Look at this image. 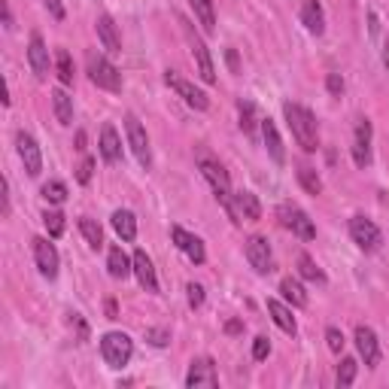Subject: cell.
Listing matches in <instances>:
<instances>
[{"mask_svg":"<svg viewBox=\"0 0 389 389\" xmlns=\"http://www.w3.org/2000/svg\"><path fill=\"white\" fill-rule=\"evenodd\" d=\"M194 161H198V170H201V177L210 182V189L213 194H216V201L225 207V213L234 219V222H240L238 219V213H234V198H231V180H228V170L222 168V161L216 156H210L204 146L194 149Z\"/></svg>","mask_w":389,"mask_h":389,"instance_id":"1","label":"cell"},{"mask_svg":"<svg viewBox=\"0 0 389 389\" xmlns=\"http://www.w3.org/2000/svg\"><path fill=\"white\" fill-rule=\"evenodd\" d=\"M283 116H286V125H289L292 137L298 140V146L304 152H316L320 149V131H316V119L313 112L301 107V104H292V100H286L283 104Z\"/></svg>","mask_w":389,"mask_h":389,"instance_id":"2","label":"cell"},{"mask_svg":"<svg viewBox=\"0 0 389 389\" xmlns=\"http://www.w3.org/2000/svg\"><path fill=\"white\" fill-rule=\"evenodd\" d=\"M86 70H88V79L95 83L98 88H107V91H122V74L116 64L100 55V52H88L86 55Z\"/></svg>","mask_w":389,"mask_h":389,"instance_id":"3","label":"cell"},{"mask_svg":"<svg viewBox=\"0 0 389 389\" xmlns=\"http://www.w3.org/2000/svg\"><path fill=\"white\" fill-rule=\"evenodd\" d=\"M277 216H280V225H283V228L292 231L295 238H301V240H313V238H316V225H313V219L307 216V213L298 207V204L283 201L280 207H277Z\"/></svg>","mask_w":389,"mask_h":389,"instance_id":"4","label":"cell"},{"mask_svg":"<svg viewBox=\"0 0 389 389\" xmlns=\"http://www.w3.org/2000/svg\"><path fill=\"white\" fill-rule=\"evenodd\" d=\"M131 353H134V344L125 332H107L100 337V356L110 368H125L131 362Z\"/></svg>","mask_w":389,"mask_h":389,"instance_id":"5","label":"cell"},{"mask_svg":"<svg viewBox=\"0 0 389 389\" xmlns=\"http://www.w3.org/2000/svg\"><path fill=\"white\" fill-rule=\"evenodd\" d=\"M180 25H182V30H186V40H189V49H192L194 64H198L201 79H204L207 86H213V83H216V67H213V58H210V52H207V46H204V40L192 30V25L186 22V18H180Z\"/></svg>","mask_w":389,"mask_h":389,"instance_id":"6","label":"cell"},{"mask_svg":"<svg viewBox=\"0 0 389 389\" xmlns=\"http://www.w3.org/2000/svg\"><path fill=\"white\" fill-rule=\"evenodd\" d=\"M125 134H128V146L131 152L137 156V161L143 168H152V149H149V137H146V128L140 125V119L134 116V112H128L125 116Z\"/></svg>","mask_w":389,"mask_h":389,"instance_id":"7","label":"cell"},{"mask_svg":"<svg viewBox=\"0 0 389 389\" xmlns=\"http://www.w3.org/2000/svg\"><path fill=\"white\" fill-rule=\"evenodd\" d=\"M350 238H353V243L362 252H377V250H381V243H383L381 228H377L371 219H365V216H353L350 219Z\"/></svg>","mask_w":389,"mask_h":389,"instance_id":"8","label":"cell"},{"mask_svg":"<svg viewBox=\"0 0 389 389\" xmlns=\"http://www.w3.org/2000/svg\"><path fill=\"white\" fill-rule=\"evenodd\" d=\"M165 83H168L173 91H177V95H180L182 100H186V104H189L192 110H207V107H210V98L204 95L201 88H194V86L189 83V79H182V76L177 74V70H168V74H165Z\"/></svg>","mask_w":389,"mask_h":389,"instance_id":"9","label":"cell"},{"mask_svg":"<svg viewBox=\"0 0 389 389\" xmlns=\"http://www.w3.org/2000/svg\"><path fill=\"white\" fill-rule=\"evenodd\" d=\"M16 146H18V158H22L28 177H40V170H43V156H40L37 140L30 137V134H25V131H18V134H16Z\"/></svg>","mask_w":389,"mask_h":389,"instance_id":"10","label":"cell"},{"mask_svg":"<svg viewBox=\"0 0 389 389\" xmlns=\"http://www.w3.org/2000/svg\"><path fill=\"white\" fill-rule=\"evenodd\" d=\"M247 262L252 265L255 274H271L274 271V252H271V243L265 238H250L247 240Z\"/></svg>","mask_w":389,"mask_h":389,"instance_id":"11","label":"cell"},{"mask_svg":"<svg viewBox=\"0 0 389 389\" xmlns=\"http://www.w3.org/2000/svg\"><path fill=\"white\" fill-rule=\"evenodd\" d=\"M371 137H374L371 122L359 119V125H356V131H353V161H356V168L371 165Z\"/></svg>","mask_w":389,"mask_h":389,"instance_id":"12","label":"cell"},{"mask_svg":"<svg viewBox=\"0 0 389 389\" xmlns=\"http://www.w3.org/2000/svg\"><path fill=\"white\" fill-rule=\"evenodd\" d=\"M170 238H173V243H177L180 252H186V259L192 265L207 262V252H204V240L201 238H194V234H189L186 228H180V225H173V228H170Z\"/></svg>","mask_w":389,"mask_h":389,"instance_id":"13","label":"cell"},{"mask_svg":"<svg viewBox=\"0 0 389 389\" xmlns=\"http://www.w3.org/2000/svg\"><path fill=\"white\" fill-rule=\"evenodd\" d=\"M30 243H34V262H37L40 274H43L46 280H55L58 277V265H61L58 262V250L46 238H34Z\"/></svg>","mask_w":389,"mask_h":389,"instance_id":"14","label":"cell"},{"mask_svg":"<svg viewBox=\"0 0 389 389\" xmlns=\"http://www.w3.org/2000/svg\"><path fill=\"white\" fill-rule=\"evenodd\" d=\"M186 386L189 389H198V386H219V374H216V365H213L210 356H201L189 365V374H186Z\"/></svg>","mask_w":389,"mask_h":389,"instance_id":"15","label":"cell"},{"mask_svg":"<svg viewBox=\"0 0 389 389\" xmlns=\"http://www.w3.org/2000/svg\"><path fill=\"white\" fill-rule=\"evenodd\" d=\"M356 350H359V356L365 359L368 368H377V362H381V341H377V335L371 325H356Z\"/></svg>","mask_w":389,"mask_h":389,"instance_id":"16","label":"cell"},{"mask_svg":"<svg viewBox=\"0 0 389 389\" xmlns=\"http://www.w3.org/2000/svg\"><path fill=\"white\" fill-rule=\"evenodd\" d=\"M28 61H30V70L37 74V79L49 76V49H46V43H43V37H40V34H30Z\"/></svg>","mask_w":389,"mask_h":389,"instance_id":"17","label":"cell"},{"mask_svg":"<svg viewBox=\"0 0 389 389\" xmlns=\"http://www.w3.org/2000/svg\"><path fill=\"white\" fill-rule=\"evenodd\" d=\"M100 156H104L107 165H119L122 161V140L116 125H110V122L100 128Z\"/></svg>","mask_w":389,"mask_h":389,"instance_id":"18","label":"cell"},{"mask_svg":"<svg viewBox=\"0 0 389 389\" xmlns=\"http://www.w3.org/2000/svg\"><path fill=\"white\" fill-rule=\"evenodd\" d=\"M301 22H304V28L310 30L313 37L325 34V13H323L320 0H304V4H301Z\"/></svg>","mask_w":389,"mask_h":389,"instance_id":"19","label":"cell"},{"mask_svg":"<svg viewBox=\"0 0 389 389\" xmlns=\"http://www.w3.org/2000/svg\"><path fill=\"white\" fill-rule=\"evenodd\" d=\"M234 213H238V219L259 222L262 219V204L252 192H234Z\"/></svg>","mask_w":389,"mask_h":389,"instance_id":"20","label":"cell"},{"mask_svg":"<svg viewBox=\"0 0 389 389\" xmlns=\"http://www.w3.org/2000/svg\"><path fill=\"white\" fill-rule=\"evenodd\" d=\"M134 274H137V280H140V286L146 292H158V280H156V268H152V259L143 250H137L134 255Z\"/></svg>","mask_w":389,"mask_h":389,"instance_id":"21","label":"cell"},{"mask_svg":"<svg viewBox=\"0 0 389 389\" xmlns=\"http://www.w3.org/2000/svg\"><path fill=\"white\" fill-rule=\"evenodd\" d=\"M95 30H98V40H100V46L107 49V52H122V40H119V30L116 25H112V18L110 16H100L98 22H95Z\"/></svg>","mask_w":389,"mask_h":389,"instance_id":"22","label":"cell"},{"mask_svg":"<svg viewBox=\"0 0 389 389\" xmlns=\"http://www.w3.org/2000/svg\"><path fill=\"white\" fill-rule=\"evenodd\" d=\"M262 137H265V146H268V156L277 161V165H283V161H286V149H283V140L277 134V125H274L271 119H262Z\"/></svg>","mask_w":389,"mask_h":389,"instance_id":"23","label":"cell"},{"mask_svg":"<svg viewBox=\"0 0 389 389\" xmlns=\"http://www.w3.org/2000/svg\"><path fill=\"white\" fill-rule=\"evenodd\" d=\"M107 268H110V277L125 280L128 274L134 271V259H128V255L122 252V247H112L110 255H107Z\"/></svg>","mask_w":389,"mask_h":389,"instance_id":"24","label":"cell"},{"mask_svg":"<svg viewBox=\"0 0 389 389\" xmlns=\"http://www.w3.org/2000/svg\"><path fill=\"white\" fill-rule=\"evenodd\" d=\"M268 313H271V320L277 323L286 335H295V332H298V325H295V316H292V310H289V307H286L283 301H277V298H268Z\"/></svg>","mask_w":389,"mask_h":389,"instance_id":"25","label":"cell"},{"mask_svg":"<svg viewBox=\"0 0 389 389\" xmlns=\"http://www.w3.org/2000/svg\"><path fill=\"white\" fill-rule=\"evenodd\" d=\"M112 228H116V234L125 243H131L137 238V219H134V213L131 210H116L112 213Z\"/></svg>","mask_w":389,"mask_h":389,"instance_id":"26","label":"cell"},{"mask_svg":"<svg viewBox=\"0 0 389 389\" xmlns=\"http://www.w3.org/2000/svg\"><path fill=\"white\" fill-rule=\"evenodd\" d=\"M52 107H55V119L61 125H74V98H70L64 88L52 91Z\"/></svg>","mask_w":389,"mask_h":389,"instance_id":"27","label":"cell"},{"mask_svg":"<svg viewBox=\"0 0 389 389\" xmlns=\"http://www.w3.org/2000/svg\"><path fill=\"white\" fill-rule=\"evenodd\" d=\"M192 9H194V18L201 22V28L213 34L216 30V13H213V0H189Z\"/></svg>","mask_w":389,"mask_h":389,"instance_id":"28","label":"cell"},{"mask_svg":"<svg viewBox=\"0 0 389 389\" xmlns=\"http://www.w3.org/2000/svg\"><path fill=\"white\" fill-rule=\"evenodd\" d=\"M280 295L286 301H289L292 307H304L307 304V292H304V286L295 280V277H283L280 283Z\"/></svg>","mask_w":389,"mask_h":389,"instance_id":"29","label":"cell"},{"mask_svg":"<svg viewBox=\"0 0 389 389\" xmlns=\"http://www.w3.org/2000/svg\"><path fill=\"white\" fill-rule=\"evenodd\" d=\"M295 177H298L301 189H304L307 194H323V180H320V173H316L310 165H298Z\"/></svg>","mask_w":389,"mask_h":389,"instance_id":"30","label":"cell"},{"mask_svg":"<svg viewBox=\"0 0 389 389\" xmlns=\"http://www.w3.org/2000/svg\"><path fill=\"white\" fill-rule=\"evenodd\" d=\"M238 116H240V131L243 134H255V125H259V116H255V104L252 100H238Z\"/></svg>","mask_w":389,"mask_h":389,"instance_id":"31","label":"cell"},{"mask_svg":"<svg viewBox=\"0 0 389 389\" xmlns=\"http://www.w3.org/2000/svg\"><path fill=\"white\" fill-rule=\"evenodd\" d=\"M298 274H301L304 280L316 283V286H325V274H323V268H320V265H316V262H313L307 252H301V255H298Z\"/></svg>","mask_w":389,"mask_h":389,"instance_id":"32","label":"cell"},{"mask_svg":"<svg viewBox=\"0 0 389 389\" xmlns=\"http://www.w3.org/2000/svg\"><path fill=\"white\" fill-rule=\"evenodd\" d=\"M79 231H83V238L88 240L91 250H100V247H104V228H100L95 219L83 216V219H79Z\"/></svg>","mask_w":389,"mask_h":389,"instance_id":"33","label":"cell"},{"mask_svg":"<svg viewBox=\"0 0 389 389\" xmlns=\"http://www.w3.org/2000/svg\"><path fill=\"white\" fill-rule=\"evenodd\" d=\"M55 67H58L61 86H74V61H70L67 49H58V52H55Z\"/></svg>","mask_w":389,"mask_h":389,"instance_id":"34","label":"cell"},{"mask_svg":"<svg viewBox=\"0 0 389 389\" xmlns=\"http://www.w3.org/2000/svg\"><path fill=\"white\" fill-rule=\"evenodd\" d=\"M43 198L49 204H64L67 201V186L61 180H49L46 186H43Z\"/></svg>","mask_w":389,"mask_h":389,"instance_id":"35","label":"cell"},{"mask_svg":"<svg viewBox=\"0 0 389 389\" xmlns=\"http://www.w3.org/2000/svg\"><path fill=\"white\" fill-rule=\"evenodd\" d=\"M43 225H46L49 238H61V234H64V216H61L58 210H46L43 213Z\"/></svg>","mask_w":389,"mask_h":389,"instance_id":"36","label":"cell"},{"mask_svg":"<svg viewBox=\"0 0 389 389\" xmlns=\"http://www.w3.org/2000/svg\"><path fill=\"white\" fill-rule=\"evenodd\" d=\"M356 368H359L356 359H341V365H337V386H353Z\"/></svg>","mask_w":389,"mask_h":389,"instance_id":"37","label":"cell"},{"mask_svg":"<svg viewBox=\"0 0 389 389\" xmlns=\"http://www.w3.org/2000/svg\"><path fill=\"white\" fill-rule=\"evenodd\" d=\"M91 173H95V158H83V161H79V168H76V182H79V186H88V182H91Z\"/></svg>","mask_w":389,"mask_h":389,"instance_id":"38","label":"cell"},{"mask_svg":"<svg viewBox=\"0 0 389 389\" xmlns=\"http://www.w3.org/2000/svg\"><path fill=\"white\" fill-rule=\"evenodd\" d=\"M143 337H146L152 347H168L170 344V332H165V329H146Z\"/></svg>","mask_w":389,"mask_h":389,"instance_id":"39","label":"cell"},{"mask_svg":"<svg viewBox=\"0 0 389 389\" xmlns=\"http://www.w3.org/2000/svg\"><path fill=\"white\" fill-rule=\"evenodd\" d=\"M268 353H271V341H268L265 335H259V337L252 341V356L262 362V359H268Z\"/></svg>","mask_w":389,"mask_h":389,"instance_id":"40","label":"cell"},{"mask_svg":"<svg viewBox=\"0 0 389 389\" xmlns=\"http://www.w3.org/2000/svg\"><path fill=\"white\" fill-rule=\"evenodd\" d=\"M186 298H189V307H201L204 304V286L201 283H189L186 286Z\"/></svg>","mask_w":389,"mask_h":389,"instance_id":"41","label":"cell"},{"mask_svg":"<svg viewBox=\"0 0 389 389\" xmlns=\"http://www.w3.org/2000/svg\"><path fill=\"white\" fill-rule=\"evenodd\" d=\"M325 88H329L335 98H341L344 95V76L341 74H329V76H325Z\"/></svg>","mask_w":389,"mask_h":389,"instance_id":"42","label":"cell"},{"mask_svg":"<svg viewBox=\"0 0 389 389\" xmlns=\"http://www.w3.org/2000/svg\"><path fill=\"white\" fill-rule=\"evenodd\" d=\"M325 341H329V350H332V353H341V350H344V335L337 332L335 325H332L329 332H325Z\"/></svg>","mask_w":389,"mask_h":389,"instance_id":"43","label":"cell"},{"mask_svg":"<svg viewBox=\"0 0 389 389\" xmlns=\"http://www.w3.org/2000/svg\"><path fill=\"white\" fill-rule=\"evenodd\" d=\"M70 325L76 329V337H79V341H86V337H88V325L83 323V316L74 313V316H70Z\"/></svg>","mask_w":389,"mask_h":389,"instance_id":"44","label":"cell"},{"mask_svg":"<svg viewBox=\"0 0 389 389\" xmlns=\"http://www.w3.org/2000/svg\"><path fill=\"white\" fill-rule=\"evenodd\" d=\"M43 6L49 9V13H52L55 22H61V18H64V6H61L58 0H43Z\"/></svg>","mask_w":389,"mask_h":389,"instance_id":"45","label":"cell"},{"mask_svg":"<svg viewBox=\"0 0 389 389\" xmlns=\"http://www.w3.org/2000/svg\"><path fill=\"white\" fill-rule=\"evenodd\" d=\"M225 332H228V335H240L243 332V323L240 320H228V323H225Z\"/></svg>","mask_w":389,"mask_h":389,"instance_id":"46","label":"cell"},{"mask_svg":"<svg viewBox=\"0 0 389 389\" xmlns=\"http://www.w3.org/2000/svg\"><path fill=\"white\" fill-rule=\"evenodd\" d=\"M4 28H13V9H9V0H4Z\"/></svg>","mask_w":389,"mask_h":389,"instance_id":"47","label":"cell"},{"mask_svg":"<svg viewBox=\"0 0 389 389\" xmlns=\"http://www.w3.org/2000/svg\"><path fill=\"white\" fill-rule=\"evenodd\" d=\"M4 216H9V180H4Z\"/></svg>","mask_w":389,"mask_h":389,"instance_id":"48","label":"cell"},{"mask_svg":"<svg viewBox=\"0 0 389 389\" xmlns=\"http://www.w3.org/2000/svg\"><path fill=\"white\" fill-rule=\"evenodd\" d=\"M107 316H110V320H116V316H119V307H116V301H107Z\"/></svg>","mask_w":389,"mask_h":389,"instance_id":"49","label":"cell"},{"mask_svg":"<svg viewBox=\"0 0 389 389\" xmlns=\"http://www.w3.org/2000/svg\"><path fill=\"white\" fill-rule=\"evenodd\" d=\"M76 149L86 152V131H76Z\"/></svg>","mask_w":389,"mask_h":389,"instance_id":"50","label":"cell"},{"mask_svg":"<svg viewBox=\"0 0 389 389\" xmlns=\"http://www.w3.org/2000/svg\"><path fill=\"white\" fill-rule=\"evenodd\" d=\"M225 58H228V64H231V70H238V55H234V52H231V49H228V52H225Z\"/></svg>","mask_w":389,"mask_h":389,"instance_id":"51","label":"cell"},{"mask_svg":"<svg viewBox=\"0 0 389 389\" xmlns=\"http://www.w3.org/2000/svg\"><path fill=\"white\" fill-rule=\"evenodd\" d=\"M383 64H386V70H389V43L383 46Z\"/></svg>","mask_w":389,"mask_h":389,"instance_id":"52","label":"cell"}]
</instances>
